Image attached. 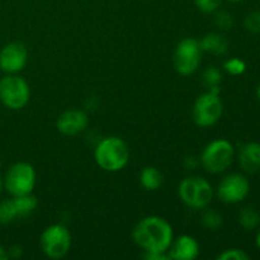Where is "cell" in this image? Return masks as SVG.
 <instances>
[{
    "label": "cell",
    "mask_w": 260,
    "mask_h": 260,
    "mask_svg": "<svg viewBox=\"0 0 260 260\" xmlns=\"http://www.w3.org/2000/svg\"><path fill=\"white\" fill-rule=\"evenodd\" d=\"M244 25L251 33H260V10L251 12L244 19Z\"/></svg>",
    "instance_id": "cell-24"
},
{
    "label": "cell",
    "mask_w": 260,
    "mask_h": 260,
    "mask_svg": "<svg viewBox=\"0 0 260 260\" xmlns=\"http://www.w3.org/2000/svg\"><path fill=\"white\" fill-rule=\"evenodd\" d=\"M3 185L13 197L30 194L36 185L35 168L24 161L15 162L8 169Z\"/></svg>",
    "instance_id": "cell-7"
},
{
    "label": "cell",
    "mask_w": 260,
    "mask_h": 260,
    "mask_svg": "<svg viewBox=\"0 0 260 260\" xmlns=\"http://www.w3.org/2000/svg\"><path fill=\"white\" fill-rule=\"evenodd\" d=\"M94 159L99 168L109 173L123 169L129 160V149L126 142L117 136L102 140L95 147Z\"/></svg>",
    "instance_id": "cell-2"
},
{
    "label": "cell",
    "mask_w": 260,
    "mask_h": 260,
    "mask_svg": "<svg viewBox=\"0 0 260 260\" xmlns=\"http://www.w3.org/2000/svg\"><path fill=\"white\" fill-rule=\"evenodd\" d=\"M8 258H9L8 256V251L3 246H0V260H7Z\"/></svg>",
    "instance_id": "cell-27"
},
{
    "label": "cell",
    "mask_w": 260,
    "mask_h": 260,
    "mask_svg": "<svg viewBox=\"0 0 260 260\" xmlns=\"http://www.w3.org/2000/svg\"><path fill=\"white\" fill-rule=\"evenodd\" d=\"M162 182H164V177L161 172L155 167L144 168L140 174V183L145 189L150 192L159 189L162 185Z\"/></svg>",
    "instance_id": "cell-16"
},
{
    "label": "cell",
    "mask_w": 260,
    "mask_h": 260,
    "mask_svg": "<svg viewBox=\"0 0 260 260\" xmlns=\"http://www.w3.org/2000/svg\"><path fill=\"white\" fill-rule=\"evenodd\" d=\"M13 201H14L15 208H17L18 217H24V216L30 215L38 205L37 198L32 196V193L30 194L13 197Z\"/></svg>",
    "instance_id": "cell-17"
},
{
    "label": "cell",
    "mask_w": 260,
    "mask_h": 260,
    "mask_svg": "<svg viewBox=\"0 0 260 260\" xmlns=\"http://www.w3.org/2000/svg\"><path fill=\"white\" fill-rule=\"evenodd\" d=\"M221 80H222V74L215 66H211L203 74V83L208 89H213L220 86Z\"/></svg>",
    "instance_id": "cell-21"
},
{
    "label": "cell",
    "mask_w": 260,
    "mask_h": 260,
    "mask_svg": "<svg viewBox=\"0 0 260 260\" xmlns=\"http://www.w3.org/2000/svg\"><path fill=\"white\" fill-rule=\"evenodd\" d=\"M205 210L206 211H203L202 213V218H201L202 225L211 231L218 230V229L222 226V222H223L222 216L215 210H210V208L207 207H206Z\"/></svg>",
    "instance_id": "cell-19"
},
{
    "label": "cell",
    "mask_w": 260,
    "mask_h": 260,
    "mask_svg": "<svg viewBox=\"0 0 260 260\" xmlns=\"http://www.w3.org/2000/svg\"><path fill=\"white\" fill-rule=\"evenodd\" d=\"M168 251L170 259L193 260L200 255V245L193 236L182 235L173 240Z\"/></svg>",
    "instance_id": "cell-13"
},
{
    "label": "cell",
    "mask_w": 260,
    "mask_h": 260,
    "mask_svg": "<svg viewBox=\"0 0 260 260\" xmlns=\"http://www.w3.org/2000/svg\"><path fill=\"white\" fill-rule=\"evenodd\" d=\"M235 149L233 144L225 139L213 140L207 145L201 155V164L206 172L211 174L222 173L233 164Z\"/></svg>",
    "instance_id": "cell-4"
},
{
    "label": "cell",
    "mask_w": 260,
    "mask_h": 260,
    "mask_svg": "<svg viewBox=\"0 0 260 260\" xmlns=\"http://www.w3.org/2000/svg\"><path fill=\"white\" fill-rule=\"evenodd\" d=\"M202 52L200 41L194 38L180 41L174 52V68L177 73L183 76L194 74L202 62Z\"/></svg>",
    "instance_id": "cell-9"
},
{
    "label": "cell",
    "mask_w": 260,
    "mask_h": 260,
    "mask_svg": "<svg viewBox=\"0 0 260 260\" xmlns=\"http://www.w3.org/2000/svg\"><path fill=\"white\" fill-rule=\"evenodd\" d=\"M215 23L218 28H221V29L223 30L230 29V28L233 27V23H234L233 15H231L229 12H225V10L218 12L215 17Z\"/></svg>",
    "instance_id": "cell-25"
},
{
    "label": "cell",
    "mask_w": 260,
    "mask_h": 260,
    "mask_svg": "<svg viewBox=\"0 0 260 260\" xmlns=\"http://www.w3.org/2000/svg\"><path fill=\"white\" fill-rule=\"evenodd\" d=\"M222 0H194L196 7L203 13H213L220 8Z\"/></svg>",
    "instance_id": "cell-26"
},
{
    "label": "cell",
    "mask_w": 260,
    "mask_h": 260,
    "mask_svg": "<svg viewBox=\"0 0 260 260\" xmlns=\"http://www.w3.org/2000/svg\"><path fill=\"white\" fill-rule=\"evenodd\" d=\"M223 113V104L220 98V86L210 89L196 101L193 119L200 127H211L220 121Z\"/></svg>",
    "instance_id": "cell-5"
},
{
    "label": "cell",
    "mask_w": 260,
    "mask_h": 260,
    "mask_svg": "<svg viewBox=\"0 0 260 260\" xmlns=\"http://www.w3.org/2000/svg\"><path fill=\"white\" fill-rule=\"evenodd\" d=\"M239 162L241 169L248 174H256L260 172V144L248 142L239 152Z\"/></svg>",
    "instance_id": "cell-14"
},
{
    "label": "cell",
    "mask_w": 260,
    "mask_h": 260,
    "mask_svg": "<svg viewBox=\"0 0 260 260\" xmlns=\"http://www.w3.org/2000/svg\"><path fill=\"white\" fill-rule=\"evenodd\" d=\"M18 217L17 208H15L14 201L12 200H4L0 202V223L2 225H7L14 221Z\"/></svg>",
    "instance_id": "cell-20"
},
{
    "label": "cell",
    "mask_w": 260,
    "mask_h": 260,
    "mask_svg": "<svg viewBox=\"0 0 260 260\" xmlns=\"http://www.w3.org/2000/svg\"><path fill=\"white\" fill-rule=\"evenodd\" d=\"M200 43L203 51L216 56L225 55L229 50L228 40L220 33H208L200 41Z\"/></svg>",
    "instance_id": "cell-15"
},
{
    "label": "cell",
    "mask_w": 260,
    "mask_h": 260,
    "mask_svg": "<svg viewBox=\"0 0 260 260\" xmlns=\"http://www.w3.org/2000/svg\"><path fill=\"white\" fill-rule=\"evenodd\" d=\"M255 243H256V246H258V249L260 250V230H259L258 235H256V240H255Z\"/></svg>",
    "instance_id": "cell-28"
},
{
    "label": "cell",
    "mask_w": 260,
    "mask_h": 260,
    "mask_svg": "<svg viewBox=\"0 0 260 260\" xmlns=\"http://www.w3.org/2000/svg\"><path fill=\"white\" fill-rule=\"evenodd\" d=\"M3 187H4V185H3V179H2V177H0V193H2Z\"/></svg>",
    "instance_id": "cell-30"
},
{
    "label": "cell",
    "mask_w": 260,
    "mask_h": 260,
    "mask_svg": "<svg viewBox=\"0 0 260 260\" xmlns=\"http://www.w3.org/2000/svg\"><path fill=\"white\" fill-rule=\"evenodd\" d=\"M256 96H258V99L260 101V85L258 86V89H256Z\"/></svg>",
    "instance_id": "cell-29"
},
{
    "label": "cell",
    "mask_w": 260,
    "mask_h": 260,
    "mask_svg": "<svg viewBox=\"0 0 260 260\" xmlns=\"http://www.w3.org/2000/svg\"><path fill=\"white\" fill-rule=\"evenodd\" d=\"M239 222H240L241 228L245 229V230H255L260 223V215L258 211L251 207L243 208L239 213Z\"/></svg>",
    "instance_id": "cell-18"
},
{
    "label": "cell",
    "mask_w": 260,
    "mask_h": 260,
    "mask_svg": "<svg viewBox=\"0 0 260 260\" xmlns=\"http://www.w3.org/2000/svg\"><path fill=\"white\" fill-rule=\"evenodd\" d=\"M250 183L243 174L234 173L223 178L217 187V197L228 205L240 203L248 197Z\"/></svg>",
    "instance_id": "cell-10"
},
{
    "label": "cell",
    "mask_w": 260,
    "mask_h": 260,
    "mask_svg": "<svg viewBox=\"0 0 260 260\" xmlns=\"http://www.w3.org/2000/svg\"><path fill=\"white\" fill-rule=\"evenodd\" d=\"M180 201L193 210H205L213 197L212 185L201 177H188L178 188Z\"/></svg>",
    "instance_id": "cell-3"
},
{
    "label": "cell",
    "mask_w": 260,
    "mask_h": 260,
    "mask_svg": "<svg viewBox=\"0 0 260 260\" xmlns=\"http://www.w3.org/2000/svg\"><path fill=\"white\" fill-rule=\"evenodd\" d=\"M29 85L22 76L8 74L0 79V102L7 108L19 111L29 102Z\"/></svg>",
    "instance_id": "cell-6"
},
{
    "label": "cell",
    "mask_w": 260,
    "mask_h": 260,
    "mask_svg": "<svg viewBox=\"0 0 260 260\" xmlns=\"http://www.w3.org/2000/svg\"><path fill=\"white\" fill-rule=\"evenodd\" d=\"M28 61V51L20 42L8 43L0 51V69L7 74H17L24 69Z\"/></svg>",
    "instance_id": "cell-11"
},
{
    "label": "cell",
    "mask_w": 260,
    "mask_h": 260,
    "mask_svg": "<svg viewBox=\"0 0 260 260\" xmlns=\"http://www.w3.org/2000/svg\"><path fill=\"white\" fill-rule=\"evenodd\" d=\"M88 116L79 109H69L63 112L56 122L58 132L65 136H75L83 132L88 126Z\"/></svg>",
    "instance_id": "cell-12"
},
{
    "label": "cell",
    "mask_w": 260,
    "mask_h": 260,
    "mask_svg": "<svg viewBox=\"0 0 260 260\" xmlns=\"http://www.w3.org/2000/svg\"><path fill=\"white\" fill-rule=\"evenodd\" d=\"M229 2H231V3H241V2H244V0H229Z\"/></svg>",
    "instance_id": "cell-31"
},
{
    "label": "cell",
    "mask_w": 260,
    "mask_h": 260,
    "mask_svg": "<svg viewBox=\"0 0 260 260\" xmlns=\"http://www.w3.org/2000/svg\"><path fill=\"white\" fill-rule=\"evenodd\" d=\"M132 239L145 253H167L173 243V228L165 218L149 216L136 223Z\"/></svg>",
    "instance_id": "cell-1"
},
{
    "label": "cell",
    "mask_w": 260,
    "mask_h": 260,
    "mask_svg": "<svg viewBox=\"0 0 260 260\" xmlns=\"http://www.w3.org/2000/svg\"><path fill=\"white\" fill-rule=\"evenodd\" d=\"M43 254L51 259H61L66 256L71 248V234L63 225H51L43 230L40 239Z\"/></svg>",
    "instance_id": "cell-8"
},
{
    "label": "cell",
    "mask_w": 260,
    "mask_h": 260,
    "mask_svg": "<svg viewBox=\"0 0 260 260\" xmlns=\"http://www.w3.org/2000/svg\"><path fill=\"white\" fill-rule=\"evenodd\" d=\"M218 260H249L250 255L243 249H228L217 256Z\"/></svg>",
    "instance_id": "cell-23"
},
{
    "label": "cell",
    "mask_w": 260,
    "mask_h": 260,
    "mask_svg": "<svg viewBox=\"0 0 260 260\" xmlns=\"http://www.w3.org/2000/svg\"><path fill=\"white\" fill-rule=\"evenodd\" d=\"M223 68H225V70L228 71L230 75L238 76L245 73L246 63L244 62L243 60H240V58L233 57V58H229V60L223 63Z\"/></svg>",
    "instance_id": "cell-22"
}]
</instances>
